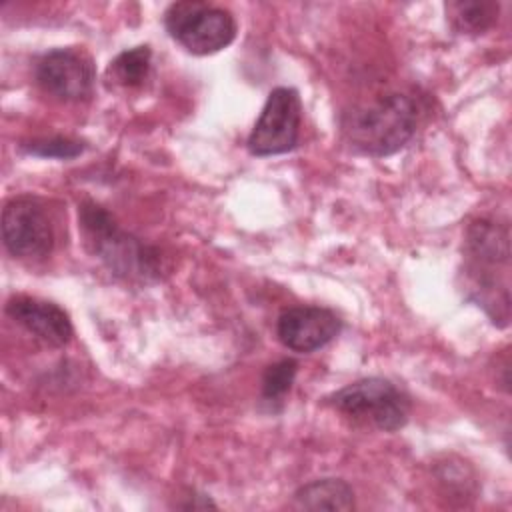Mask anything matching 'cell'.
<instances>
[{
	"label": "cell",
	"instance_id": "cell-1",
	"mask_svg": "<svg viewBox=\"0 0 512 512\" xmlns=\"http://www.w3.org/2000/svg\"><path fill=\"white\" fill-rule=\"evenodd\" d=\"M464 278L468 298L484 308L494 324L510 318V234L506 224L490 218L474 220L464 238Z\"/></svg>",
	"mask_w": 512,
	"mask_h": 512
},
{
	"label": "cell",
	"instance_id": "cell-2",
	"mask_svg": "<svg viewBox=\"0 0 512 512\" xmlns=\"http://www.w3.org/2000/svg\"><path fill=\"white\" fill-rule=\"evenodd\" d=\"M84 244L114 276L130 282H154L162 272L160 252L128 234L100 204L86 200L78 208Z\"/></svg>",
	"mask_w": 512,
	"mask_h": 512
},
{
	"label": "cell",
	"instance_id": "cell-3",
	"mask_svg": "<svg viewBox=\"0 0 512 512\" xmlns=\"http://www.w3.org/2000/svg\"><path fill=\"white\" fill-rule=\"evenodd\" d=\"M418 108L412 98L392 92L346 110L340 130L346 144L366 156L382 158L404 148L416 132Z\"/></svg>",
	"mask_w": 512,
	"mask_h": 512
},
{
	"label": "cell",
	"instance_id": "cell-4",
	"mask_svg": "<svg viewBox=\"0 0 512 512\" xmlns=\"http://www.w3.org/2000/svg\"><path fill=\"white\" fill-rule=\"evenodd\" d=\"M330 404L352 422L382 432H396L406 426L410 398L390 380L380 376L360 378L330 396Z\"/></svg>",
	"mask_w": 512,
	"mask_h": 512
},
{
	"label": "cell",
	"instance_id": "cell-5",
	"mask_svg": "<svg viewBox=\"0 0 512 512\" xmlns=\"http://www.w3.org/2000/svg\"><path fill=\"white\" fill-rule=\"evenodd\" d=\"M164 26L168 34L190 54L208 56L224 50L236 38L234 16L220 6L200 0H180L166 8Z\"/></svg>",
	"mask_w": 512,
	"mask_h": 512
},
{
	"label": "cell",
	"instance_id": "cell-6",
	"mask_svg": "<svg viewBox=\"0 0 512 512\" xmlns=\"http://www.w3.org/2000/svg\"><path fill=\"white\" fill-rule=\"evenodd\" d=\"M302 126V102L294 88H274L248 136V150L254 156H276L296 148Z\"/></svg>",
	"mask_w": 512,
	"mask_h": 512
},
{
	"label": "cell",
	"instance_id": "cell-7",
	"mask_svg": "<svg viewBox=\"0 0 512 512\" xmlns=\"http://www.w3.org/2000/svg\"><path fill=\"white\" fill-rule=\"evenodd\" d=\"M2 240L20 260L46 258L54 248V226L44 204L34 196H16L2 210Z\"/></svg>",
	"mask_w": 512,
	"mask_h": 512
},
{
	"label": "cell",
	"instance_id": "cell-8",
	"mask_svg": "<svg viewBox=\"0 0 512 512\" xmlns=\"http://www.w3.org/2000/svg\"><path fill=\"white\" fill-rule=\"evenodd\" d=\"M34 74L40 88L62 102L86 100L96 80L90 56L76 48H54L46 52L36 62Z\"/></svg>",
	"mask_w": 512,
	"mask_h": 512
},
{
	"label": "cell",
	"instance_id": "cell-9",
	"mask_svg": "<svg viewBox=\"0 0 512 512\" xmlns=\"http://www.w3.org/2000/svg\"><path fill=\"white\" fill-rule=\"evenodd\" d=\"M342 320L324 306L286 308L276 322V336L292 352H314L338 336Z\"/></svg>",
	"mask_w": 512,
	"mask_h": 512
},
{
	"label": "cell",
	"instance_id": "cell-10",
	"mask_svg": "<svg viewBox=\"0 0 512 512\" xmlns=\"http://www.w3.org/2000/svg\"><path fill=\"white\" fill-rule=\"evenodd\" d=\"M6 314L50 346H64L72 338L70 316L54 302L32 296H14L6 302Z\"/></svg>",
	"mask_w": 512,
	"mask_h": 512
},
{
	"label": "cell",
	"instance_id": "cell-11",
	"mask_svg": "<svg viewBox=\"0 0 512 512\" xmlns=\"http://www.w3.org/2000/svg\"><path fill=\"white\" fill-rule=\"evenodd\" d=\"M298 510H352L354 490L342 478H320L300 486L294 492Z\"/></svg>",
	"mask_w": 512,
	"mask_h": 512
},
{
	"label": "cell",
	"instance_id": "cell-12",
	"mask_svg": "<svg viewBox=\"0 0 512 512\" xmlns=\"http://www.w3.org/2000/svg\"><path fill=\"white\" fill-rule=\"evenodd\" d=\"M498 2L492 0H456L446 4V14L460 34H484L498 20Z\"/></svg>",
	"mask_w": 512,
	"mask_h": 512
},
{
	"label": "cell",
	"instance_id": "cell-13",
	"mask_svg": "<svg viewBox=\"0 0 512 512\" xmlns=\"http://www.w3.org/2000/svg\"><path fill=\"white\" fill-rule=\"evenodd\" d=\"M152 66V50L150 46H134L120 52L108 68V76L114 84L124 88L142 86L150 74Z\"/></svg>",
	"mask_w": 512,
	"mask_h": 512
},
{
	"label": "cell",
	"instance_id": "cell-14",
	"mask_svg": "<svg viewBox=\"0 0 512 512\" xmlns=\"http://www.w3.org/2000/svg\"><path fill=\"white\" fill-rule=\"evenodd\" d=\"M296 372H298V362L292 358H284L270 364L262 376V400L270 404L282 402V398L290 392L294 384Z\"/></svg>",
	"mask_w": 512,
	"mask_h": 512
},
{
	"label": "cell",
	"instance_id": "cell-15",
	"mask_svg": "<svg viewBox=\"0 0 512 512\" xmlns=\"http://www.w3.org/2000/svg\"><path fill=\"white\" fill-rule=\"evenodd\" d=\"M84 142L64 136H52V138H40L22 144V150L26 154L38 156V158H58V160H70L84 152Z\"/></svg>",
	"mask_w": 512,
	"mask_h": 512
}]
</instances>
